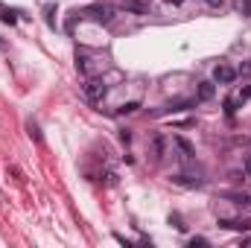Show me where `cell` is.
Listing matches in <instances>:
<instances>
[{
  "mask_svg": "<svg viewBox=\"0 0 251 248\" xmlns=\"http://www.w3.org/2000/svg\"><path fill=\"white\" fill-rule=\"evenodd\" d=\"M152 152H155V161H161V158H164V137H161V134H155V137H152Z\"/></svg>",
  "mask_w": 251,
  "mask_h": 248,
  "instance_id": "9c48e42d",
  "label": "cell"
},
{
  "mask_svg": "<svg viewBox=\"0 0 251 248\" xmlns=\"http://www.w3.org/2000/svg\"><path fill=\"white\" fill-rule=\"evenodd\" d=\"M204 3H207V6H210V9H219V6H222V3H225V0H204Z\"/></svg>",
  "mask_w": 251,
  "mask_h": 248,
  "instance_id": "ffe728a7",
  "label": "cell"
},
{
  "mask_svg": "<svg viewBox=\"0 0 251 248\" xmlns=\"http://www.w3.org/2000/svg\"><path fill=\"white\" fill-rule=\"evenodd\" d=\"M237 76H251V62L240 64V67H237Z\"/></svg>",
  "mask_w": 251,
  "mask_h": 248,
  "instance_id": "e0dca14e",
  "label": "cell"
},
{
  "mask_svg": "<svg viewBox=\"0 0 251 248\" xmlns=\"http://www.w3.org/2000/svg\"><path fill=\"white\" fill-rule=\"evenodd\" d=\"M82 15L91 18L94 24H111V18H114V6H111V3H94V6H88Z\"/></svg>",
  "mask_w": 251,
  "mask_h": 248,
  "instance_id": "6da1fadb",
  "label": "cell"
},
{
  "mask_svg": "<svg viewBox=\"0 0 251 248\" xmlns=\"http://www.w3.org/2000/svg\"><path fill=\"white\" fill-rule=\"evenodd\" d=\"M237 79V70L231 67V64H216L213 67V82H219V85H231Z\"/></svg>",
  "mask_w": 251,
  "mask_h": 248,
  "instance_id": "3957f363",
  "label": "cell"
},
{
  "mask_svg": "<svg viewBox=\"0 0 251 248\" xmlns=\"http://www.w3.org/2000/svg\"><path fill=\"white\" fill-rule=\"evenodd\" d=\"M228 198H231L234 204H251V196H249V193H228Z\"/></svg>",
  "mask_w": 251,
  "mask_h": 248,
  "instance_id": "8fae6325",
  "label": "cell"
},
{
  "mask_svg": "<svg viewBox=\"0 0 251 248\" xmlns=\"http://www.w3.org/2000/svg\"><path fill=\"white\" fill-rule=\"evenodd\" d=\"M26 131H29V137H35V143H38V146L44 143V137H41V131H38V123H32V120H26Z\"/></svg>",
  "mask_w": 251,
  "mask_h": 248,
  "instance_id": "30bf717a",
  "label": "cell"
},
{
  "mask_svg": "<svg viewBox=\"0 0 251 248\" xmlns=\"http://www.w3.org/2000/svg\"><path fill=\"white\" fill-rule=\"evenodd\" d=\"M167 3H181V0H167Z\"/></svg>",
  "mask_w": 251,
  "mask_h": 248,
  "instance_id": "7402d4cb",
  "label": "cell"
},
{
  "mask_svg": "<svg viewBox=\"0 0 251 248\" xmlns=\"http://www.w3.org/2000/svg\"><path fill=\"white\" fill-rule=\"evenodd\" d=\"M0 21H6V24H15L18 18H15V12H12V9H0Z\"/></svg>",
  "mask_w": 251,
  "mask_h": 248,
  "instance_id": "4fadbf2b",
  "label": "cell"
},
{
  "mask_svg": "<svg viewBox=\"0 0 251 248\" xmlns=\"http://www.w3.org/2000/svg\"><path fill=\"white\" fill-rule=\"evenodd\" d=\"M190 246L196 248V246H207V240H204V237H193V240H190Z\"/></svg>",
  "mask_w": 251,
  "mask_h": 248,
  "instance_id": "d6986e66",
  "label": "cell"
},
{
  "mask_svg": "<svg viewBox=\"0 0 251 248\" xmlns=\"http://www.w3.org/2000/svg\"><path fill=\"white\" fill-rule=\"evenodd\" d=\"M213 94H216L213 82H199V99H213Z\"/></svg>",
  "mask_w": 251,
  "mask_h": 248,
  "instance_id": "ba28073f",
  "label": "cell"
},
{
  "mask_svg": "<svg viewBox=\"0 0 251 248\" xmlns=\"http://www.w3.org/2000/svg\"><path fill=\"white\" fill-rule=\"evenodd\" d=\"M173 143H176V149L181 152V158H193V152H196V149H193V143H190V140H184V137H173Z\"/></svg>",
  "mask_w": 251,
  "mask_h": 248,
  "instance_id": "8992f818",
  "label": "cell"
},
{
  "mask_svg": "<svg viewBox=\"0 0 251 248\" xmlns=\"http://www.w3.org/2000/svg\"><path fill=\"white\" fill-rule=\"evenodd\" d=\"M173 184H178V187H201V178H196V175H173Z\"/></svg>",
  "mask_w": 251,
  "mask_h": 248,
  "instance_id": "52a82bcc",
  "label": "cell"
},
{
  "mask_svg": "<svg viewBox=\"0 0 251 248\" xmlns=\"http://www.w3.org/2000/svg\"><path fill=\"white\" fill-rule=\"evenodd\" d=\"M137 108H140V102H137V99H131V102H123L117 111H120V114H134Z\"/></svg>",
  "mask_w": 251,
  "mask_h": 248,
  "instance_id": "7c38bea8",
  "label": "cell"
},
{
  "mask_svg": "<svg viewBox=\"0 0 251 248\" xmlns=\"http://www.w3.org/2000/svg\"><path fill=\"white\" fill-rule=\"evenodd\" d=\"M246 99H251V85H246V88L237 94V102H246Z\"/></svg>",
  "mask_w": 251,
  "mask_h": 248,
  "instance_id": "9a60e30c",
  "label": "cell"
},
{
  "mask_svg": "<svg viewBox=\"0 0 251 248\" xmlns=\"http://www.w3.org/2000/svg\"><path fill=\"white\" fill-rule=\"evenodd\" d=\"M82 91H85V97H88V99L100 102V99L105 97V91H108V88H105V82H102V79H97V76H88V79H85V85H82Z\"/></svg>",
  "mask_w": 251,
  "mask_h": 248,
  "instance_id": "7a4b0ae2",
  "label": "cell"
},
{
  "mask_svg": "<svg viewBox=\"0 0 251 248\" xmlns=\"http://www.w3.org/2000/svg\"><path fill=\"white\" fill-rule=\"evenodd\" d=\"M243 170L251 175V155H246V161H243Z\"/></svg>",
  "mask_w": 251,
  "mask_h": 248,
  "instance_id": "44dd1931",
  "label": "cell"
},
{
  "mask_svg": "<svg viewBox=\"0 0 251 248\" xmlns=\"http://www.w3.org/2000/svg\"><path fill=\"white\" fill-rule=\"evenodd\" d=\"M44 15H47V24H50V26H56V18H53V15H56V9H53V6H47V9H44Z\"/></svg>",
  "mask_w": 251,
  "mask_h": 248,
  "instance_id": "2e32d148",
  "label": "cell"
},
{
  "mask_svg": "<svg viewBox=\"0 0 251 248\" xmlns=\"http://www.w3.org/2000/svg\"><path fill=\"white\" fill-rule=\"evenodd\" d=\"M120 140H123L126 146H128V143H131V131H128V128H123V131H120Z\"/></svg>",
  "mask_w": 251,
  "mask_h": 248,
  "instance_id": "ac0fdd59",
  "label": "cell"
},
{
  "mask_svg": "<svg viewBox=\"0 0 251 248\" xmlns=\"http://www.w3.org/2000/svg\"><path fill=\"white\" fill-rule=\"evenodd\" d=\"M237 105H240V102H237V97H231V99H225V114L231 117V114L237 111Z\"/></svg>",
  "mask_w": 251,
  "mask_h": 248,
  "instance_id": "5bb4252c",
  "label": "cell"
},
{
  "mask_svg": "<svg viewBox=\"0 0 251 248\" xmlns=\"http://www.w3.org/2000/svg\"><path fill=\"white\" fill-rule=\"evenodd\" d=\"M120 9L131 12V15H149V3H143V0H123Z\"/></svg>",
  "mask_w": 251,
  "mask_h": 248,
  "instance_id": "5b68a950",
  "label": "cell"
},
{
  "mask_svg": "<svg viewBox=\"0 0 251 248\" xmlns=\"http://www.w3.org/2000/svg\"><path fill=\"white\" fill-rule=\"evenodd\" d=\"M219 228L225 231H251V219H219Z\"/></svg>",
  "mask_w": 251,
  "mask_h": 248,
  "instance_id": "277c9868",
  "label": "cell"
}]
</instances>
